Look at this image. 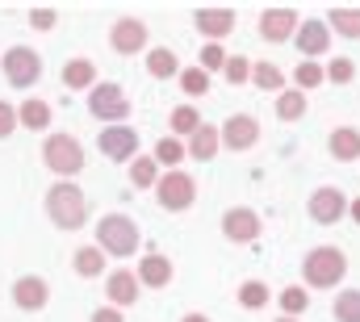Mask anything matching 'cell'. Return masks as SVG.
Listing matches in <instances>:
<instances>
[{"instance_id":"5b68a950","label":"cell","mask_w":360,"mask_h":322,"mask_svg":"<svg viewBox=\"0 0 360 322\" xmlns=\"http://www.w3.org/2000/svg\"><path fill=\"white\" fill-rule=\"evenodd\" d=\"M42 160L46 167L55 172V176H63V180H72V176H80L84 172V147L72 139V134H46V143H42Z\"/></svg>"},{"instance_id":"f35d334b","label":"cell","mask_w":360,"mask_h":322,"mask_svg":"<svg viewBox=\"0 0 360 322\" xmlns=\"http://www.w3.org/2000/svg\"><path fill=\"white\" fill-rule=\"evenodd\" d=\"M30 25H34V30H55V25H59V13H51V8H34V13H30Z\"/></svg>"},{"instance_id":"7c38bea8","label":"cell","mask_w":360,"mask_h":322,"mask_svg":"<svg viewBox=\"0 0 360 322\" xmlns=\"http://www.w3.org/2000/svg\"><path fill=\"white\" fill-rule=\"evenodd\" d=\"M260 231H264V222H260V214L248 210V205H235V210L222 214V235L231 243H252V239H260Z\"/></svg>"},{"instance_id":"4dcf8cb0","label":"cell","mask_w":360,"mask_h":322,"mask_svg":"<svg viewBox=\"0 0 360 322\" xmlns=\"http://www.w3.org/2000/svg\"><path fill=\"white\" fill-rule=\"evenodd\" d=\"M130 184L134 188H155L160 184V163H155V155H139V160L130 163Z\"/></svg>"},{"instance_id":"ee69618b","label":"cell","mask_w":360,"mask_h":322,"mask_svg":"<svg viewBox=\"0 0 360 322\" xmlns=\"http://www.w3.org/2000/svg\"><path fill=\"white\" fill-rule=\"evenodd\" d=\"M276 322H297V318H285V314H281V318H276Z\"/></svg>"},{"instance_id":"7bdbcfd3","label":"cell","mask_w":360,"mask_h":322,"mask_svg":"<svg viewBox=\"0 0 360 322\" xmlns=\"http://www.w3.org/2000/svg\"><path fill=\"white\" fill-rule=\"evenodd\" d=\"M180 322H210V314H184Z\"/></svg>"},{"instance_id":"9c48e42d","label":"cell","mask_w":360,"mask_h":322,"mask_svg":"<svg viewBox=\"0 0 360 322\" xmlns=\"http://www.w3.org/2000/svg\"><path fill=\"white\" fill-rule=\"evenodd\" d=\"M306 210H310V218H314L319 226H335V222L348 214V197H344L335 184H323V188H314V193H310Z\"/></svg>"},{"instance_id":"3957f363","label":"cell","mask_w":360,"mask_h":322,"mask_svg":"<svg viewBox=\"0 0 360 322\" xmlns=\"http://www.w3.org/2000/svg\"><path fill=\"white\" fill-rule=\"evenodd\" d=\"M96 247H101L105 255L126 259V255H134V251L143 247V231H139V222L126 218V214H105V218L96 222Z\"/></svg>"},{"instance_id":"ba28073f","label":"cell","mask_w":360,"mask_h":322,"mask_svg":"<svg viewBox=\"0 0 360 322\" xmlns=\"http://www.w3.org/2000/svg\"><path fill=\"white\" fill-rule=\"evenodd\" d=\"M96 151L113 163H134L139 160V130L134 126H105L96 134Z\"/></svg>"},{"instance_id":"e0dca14e","label":"cell","mask_w":360,"mask_h":322,"mask_svg":"<svg viewBox=\"0 0 360 322\" xmlns=\"http://www.w3.org/2000/svg\"><path fill=\"white\" fill-rule=\"evenodd\" d=\"M134 276H139V285H147V289H168V285H172V259H168L164 251H147L143 264L134 268Z\"/></svg>"},{"instance_id":"d590c367","label":"cell","mask_w":360,"mask_h":322,"mask_svg":"<svg viewBox=\"0 0 360 322\" xmlns=\"http://www.w3.org/2000/svg\"><path fill=\"white\" fill-rule=\"evenodd\" d=\"M226 59H231V55L222 51V42H205V46H201V55H197V67H201V72H222V67H226Z\"/></svg>"},{"instance_id":"5bb4252c","label":"cell","mask_w":360,"mask_h":322,"mask_svg":"<svg viewBox=\"0 0 360 322\" xmlns=\"http://www.w3.org/2000/svg\"><path fill=\"white\" fill-rule=\"evenodd\" d=\"M293 46H297L306 59L319 63V55H327V46H331V30H327V21H323V17H306V21L297 25V34H293Z\"/></svg>"},{"instance_id":"b9f144b4","label":"cell","mask_w":360,"mask_h":322,"mask_svg":"<svg viewBox=\"0 0 360 322\" xmlns=\"http://www.w3.org/2000/svg\"><path fill=\"white\" fill-rule=\"evenodd\" d=\"M348 218L360 226V197H356V201H348Z\"/></svg>"},{"instance_id":"4316f807","label":"cell","mask_w":360,"mask_h":322,"mask_svg":"<svg viewBox=\"0 0 360 322\" xmlns=\"http://www.w3.org/2000/svg\"><path fill=\"white\" fill-rule=\"evenodd\" d=\"M306 109H310V101H306V92H297V88H285V92L276 96V117H281V122H302Z\"/></svg>"},{"instance_id":"8d00e7d4","label":"cell","mask_w":360,"mask_h":322,"mask_svg":"<svg viewBox=\"0 0 360 322\" xmlns=\"http://www.w3.org/2000/svg\"><path fill=\"white\" fill-rule=\"evenodd\" d=\"M352 80H356V59L335 55V59L327 63V84H352Z\"/></svg>"},{"instance_id":"277c9868","label":"cell","mask_w":360,"mask_h":322,"mask_svg":"<svg viewBox=\"0 0 360 322\" xmlns=\"http://www.w3.org/2000/svg\"><path fill=\"white\" fill-rule=\"evenodd\" d=\"M89 113L96 122H105V126H126V117H130V96H126V88L113 84V80H101L89 92Z\"/></svg>"},{"instance_id":"4fadbf2b","label":"cell","mask_w":360,"mask_h":322,"mask_svg":"<svg viewBox=\"0 0 360 322\" xmlns=\"http://www.w3.org/2000/svg\"><path fill=\"white\" fill-rule=\"evenodd\" d=\"M109 46H113L117 55H139V51H147V25H143L139 17H117L113 30H109Z\"/></svg>"},{"instance_id":"cb8c5ba5","label":"cell","mask_w":360,"mask_h":322,"mask_svg":"<svg viewBox=\"0 0 360 322\" xmlns=\"http://www.w3.org/2000/svg\"><path fill=\"white\" fill-rule=\"evenodd\" d=\"M51 117H55V113H51V101H38V96L17 109V122H21L25 130H38V134L51 130Z\"/></svg>"},{"instance_id":"484cf974","label":"cell","mask_w":360,"mask_h":322,"mask_svg":"<svg viewBox=\"0 0 360 322\" xmlns=\"http://www.w3.org/2000/svg\"><path fill=\"white\" fill-rule=\"evenodd\" d=\"M235 302H239L243 310H264V306H272V289L264 281H243V285L235 289Z\"/></svg>"},{"instance_id":"2e32d148","label":"cell","mask_w":360,"mask_h":322,"mask_svg":"<svg viewBox=\"0 0 360 322\" xmlns=\"http://www.w3.org/2000/svg\"><path fill=\"white\" fill-rule=\"evenodd\" d=\"M297 25H302V17H297L293 8H264V13H260V34H264V42H289V38L297 34Z\"/></svg>"},{"instance_id":"52a82bcc","label":"cell","mask_w":360,"mask_h":322,"mask_svg":"<svg viewBox=\"0 0 360 322\" xmlns=\"http://www.w3.org/2000/svg\"><path fill=\"white\" fill-rule=\"evenodd\" d=\"M155 197H160V210H168V214H184V210L197 201V180H193L184 167L164 172L160 184H155Z\"/></svg>"},{"instance_id":"6da1fadb","label":"cell","mask_w":360,"mask_h":322,"mask_svg":"<svg viewBox=\"0 0 360 322\" xmlns=\"http://www.w3.org/2000/svg\"><path fill=\"white\" fill-rule=\"evenodd\" d=\"M46 218L59 231H80L89 222V197L76 180H55L46 188Z\"/></svg>"},{"instance_id":"e575fe53","label":"cell","mask_w":360,"mask_h":322,"mask_svg":"<svg viewBox=\"0 0 360 322\" xmlns=\"http://www.w3.org/2000/svg\"><path fill=\"white\" fill-rule=\"evenodd\" d=\"M176 80L184 96H205L210 92V72H201V67H180Z\"/></svg>"},{"instance_id":"d6986e66","label":"cell","mask_w":360,"mask_h":322,"mask_svg":"<svg viewBox=\"0 0 360 322\" xmlns=\"http://www.w3.org/2000/svg\"><path fill=\"white\" fill-rule=\"evenodd\" d=\"M327 151H331V160H340V163H356L360 160V130L356 126H335L327 134Z\"/></svg>"},{"instance_id":"1f68e13d","label":"cell","mask_w":360,"mask_h":322,"mask_svg":"<svg viewBox=\"0 0 360 322\" xmlns=\"http://www.w3.org/2000/svg\"><path fill=\"white\" fill-rule=\"evenodd\" d=\"M184 160H188V147H184L180 139H160V143H155V163H160V167L176 172Z\"/></svg>"},{"instance_id":"d6a6232c","label":"cell","mask_w":360,"mask_h":322,"mask_svg":"<svg viewBox=\"0 0 360 322\" xmlns=\"http://www.w3.org/2000/svg\"><path fill=\"white\" fill-rule=\"evenodd\" d=\"M335 322H360V289H340V297L331 302Z\"/></svg>"},{"instance_id":"30bf717a","label":"cell","mask_w":360,"mask_h":322,"mask_svg":"<svg viewBox=\"0 0 360 322\" xmlns=\"http://www.w3.org/2000/svg\"><path fill=\"white\" fill-rule=\"evenodd\" d=\"M218 134H222V147L226 151H252L260 143V122L252 113H235V117H226L218 126Z\"/></svg>"},{"instance_id":"7a4b0ae2","label":"cell","mask_w":360,"mask_h":322,"mask_svg":"<svg viewBox=\"0 0 360 322\" xmlns=\"http://www.w3.org/2000/svg\"><path fill=\"white\" fill-rule=\"evenodd\" d=\"M348 276V255L340 247H314L302 259V281L306 289H335Z\"/></svg>"},{"instance_id":"ffe728a7","label":"cell","mask_w":360,"mask_h":322,"mask_svg":"<svg viewBox=\"0 0 360 322\" xmlns=\"http://www.w3.org/2000/svg\"><path fill=\"white\" fill-rule=\"evenodd\" d=\"M184 147H188V160L210 163L222 151V134H218V126H205V122H201V130H197L193 139H184Z\"/></svg>"},{"instance_id":"603a6c76","label":"cell","mask_w":360,"mask_h":322,"mask_svg":"<svg viewBox=\"0 0 360 322\" xmlns=\"http://www.w3.org/2000/svg\"><path fill=\"white\" fill-rule=\"evenodd\" d=\"M147 76H151V80H176L180 76L176 55H172L168 46H151V51H147Z\"/></svg>"},{"instance_id":"60d3db41","label":"cell","mask_w":360,"mask_h":322,"mask_svg":"<svg viewBox=\"0 0 360 322\" xmlns=\"http://www.w3.org/2000/svg\"><path fill=\"white\" fill-rule=\"evenodd\" d=\"M92 322H126V314L117 306H101V310H92Z\"/></svg>"},{"instance_id":"ac0fdd59","label":"cell","mask_w":360,"mask_h":322,"mask_svg":"<svg viewBox=\"0 0 360 322\" xmlns=\"http://www.w3.org/2000/svg\"><path fill=\"white\" fill-rule=\"evenodd\" d=\"M193 25H197V34H205L210 42H218V38H226L235 30V13L231 8H197Z\"/></svg>"},{"instance_id":"8992f818","label":"cell","mask_w":360,"mask_h":322,"mask_svg":"<svg viewBox=\"0 0 360 322\" xmlns=\"http://www.w3.org/2000/svg\"><path fill=\"white\" fill-rule=\"evenodd\" d=\"M0 67H4V80L13 88H21V92L42 80V55L34 46H8L0 55Z\"/></svg>"},{"instance_id":"8fae6325","label":"cell","mask_w":360,"mask_h":322,"mask_svg":"<svg viewBox=\"0 0 360 322\" xmlns=\"http://www.w3.org/2000/svg\"><path fill=\"white\" fill-rule=\"evenodd\" d=\"M46 302H51V285H46L42 276L25 272V276L13 281V306H17V310L38 314V310H46Z\"/></svg>"},{"instance_id":"f1b7e54d","label":"cell","mask_w":360,"mask_h":322,"mask_svg":"<svg viewBox=\"0 0 360 322\" xmlns=\"http://www.w3.org/2000/svg\"><path fill=\"white\" fill-rule=\"evenodd\" d=\"M252 84L281 96V92H285V67H276V63H269V59H260V63L252 67Z\"/></svg>"},{"instance_id":"74e56055","label":"cell","mask_w":360,"mask_h":322,"mask_svg":"<svg viewBox=\"0 0 360 322\" xmlns=\"http://www.w3.org/2000/svg\"><path fill=\"white\" fill-rule=\"evenodd\" d=\"M252 59H243V55H231L226 59V67H222V76H226V84H248L252 80Z\"/></svg>"},{"instance_id":"44dd1931","label":"cell","mask_w":360,"mask_h":322,"mask_svg":"<svg viewBox=\"0 0 360 322\" xmlns=\"http://www.w3.org/2000/svg\"><path fill=\"white\" fill-rule=\"evenodd\" d=\"M63 88L68 92H84V88H96V63L84 59V55H76V59H68L63 63Z\"/></svg>"},{"instance_id":"f546056e","label":"cell","mask_w":360,"mask_h":322,"mask_svg":"<svg viewBox=\"0 0 360 322\" xmlns=\"http://www.w3.org/2000/svg\"><path fill=\"white\" fill-rule=\"evenodd\" d=\"M168 122H172V139H193V134L201 130V113H197L193 105H176Z\"/></svg>"},{"instance_id":"d4e9b609","label":"cell","mask_w":360,"mask_h":322,"mask_svg":"<svg viewBox=\"0 0 360 322\" xmlns=\"http://www.w3.org/2000/svg\"><path fill=\"white\" fill-rule=\"evenodd\" d=\"M276 306H281L285 318H302V314L310 310V289H306V285H285L281 297H276Z\"/></svg>"},{"instance_id":"836d02e7","label":"cell","mask_w":360,"mask_h":322,"mask_svg":"<svg viewBox=\"0 0 360 322\" xmlns=\"http://www.w3.org/2000/svg\"><path fill=\"white\" fill-rule=\"evenodd\" d=\"M293 84H297V92H310V88L327 84V67H319L314 59H302V63L293 67Z\"/></svg>"},{"instance_id":"83f0119b","label":"cell","mask_w":360,"mask_h":322,"mask_svg":"<svg viewBox=\"0 0 360 322\" xmlns=\"http://www.w3.org/2000/svg\"><path fill=\"white\" fill-rule=\"evenodd\" d=\"M327 30L340 34V38H360V8H331Z\"/></svg>"},{"instance_id":"9a60e30c","label":"cell","mask_w":360,"mask_h":322,"mask_svg":"<svg viewBox=\"0 0 360 322\" xmlns=\"http://www.w3.org/2000/svg\"><path fill=\"white\" fill-rule=\"evenodd\" d=\"M139 276H134V268H113L109 276H105V297H109V306H117V310H126V306H134L139 302Z\"/></svg>"},{"instance_id":"7402d4cb","label":"cell","mask_w":360,"mask_h":322,"mask_svg":"<svg viewBox=\"0 0 360 322\" xmlns=\"http://www.w3.org/2000/svg\"><path fill=\"white\" fill-rule=\"evenodd\" d=\"M105 251L96 247V243H84V247H76V255H72V268H76V276L80 281H92V276H101L105 272Z\"/></svg>"},{"instance_id":"ab89813d","label":"cell","mask_w":360,"mask_h":322,"mask_svg":"<svg viewBox=\"0 0 360 322\" xmlns=\"http://www.w3.org/2000/svg\"><path fill=\"white\" fill-rule=\"evenodd\" d=\"M13 130H17V109L8 101H0V139H8Z\"/></svg>"}]
</instances>
